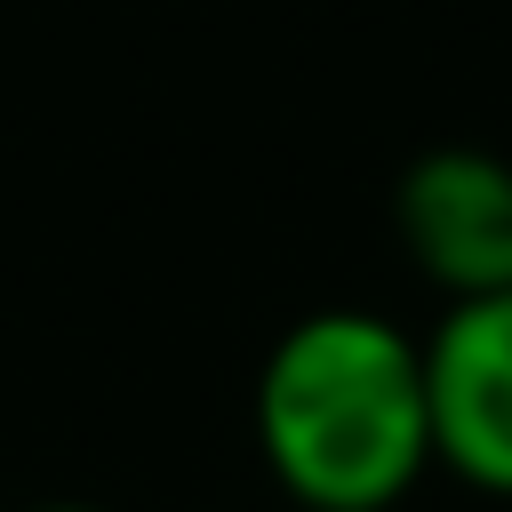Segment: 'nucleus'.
<instances>
[{"label": "nucleus", "mask_w": 512, "mask_h": 512, "mask_svg": "<svg viewBox=\"0 0 512 512\" xmlns=\"http://www.w3.org/2000/svg\"><path fill=\"white\" fill-rule=\"evenodd\" d=\"M256 456L304 512H392L432 464L416 336L360 304L288 320L256 368Z\"/></svg>", "instance_id": "nucleus-1"}, {"label": "nucleus", "mask_w": 512, "mask_h": 512, "mask_svg": "<svg viewBox=\"0 0 512 512\" xmlns=\"http://www.w3.org/2000/svg\"><path fill=\"white\" fill-rule=\"evenodd\" d=\"M392 224H400L408 264L448 304L512 288V160L480 144H440L408 160L392 192Z\"/></svg>", "instance_id": "nucleus-3"}, {"label": "nucleus", "mask_w": 512, "mask_h": 512, "mask_svg": "<svg viewBox=\"0 0 512 512\" xmlns=\"http://www.w3.org/2000/svg\"><path fill=\"white\" fill-rule=\"evenodd\" d=\"M424 352L432 464H448L480 496H512V288L456 296Z\"/></svg>", "instance_id": "nucleus-2"}, {"label": "nucleus", "mask_w": 512, "mask_h": 512, "mask_svg": "<svg viewBox=\"0 0 512 512\" xmlns=\"http://www.w3.org/2000/svg\"><path fill=\"white\" fill-rule=\"evenodd\" d=\"M32 512H104V504H32Z\"/></svg>", "instance_id": "nucleus-4"}]
</instances>
